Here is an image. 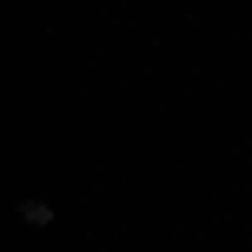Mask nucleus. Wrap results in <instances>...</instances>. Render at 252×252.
<instances>
[{
  "instance_id": "1",
  "label": "nucleus",
  "mask_w": 252,
  "mask_h": 252,
  "mask_svg": "<svg viewBox=\"0 0 252 252\" xmlns=\"http://www.w3.org/2000/svg\"><path fill=\"white\" fill-rule=\"evenodd\" d=\"M20 219L27 226H53V206L47 199H20Z\"/></svg>"
}]
</instances>
